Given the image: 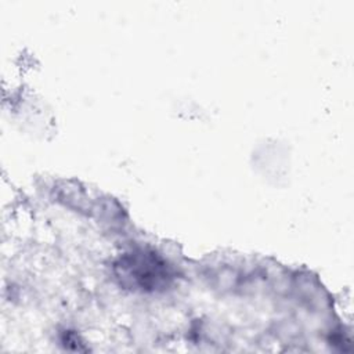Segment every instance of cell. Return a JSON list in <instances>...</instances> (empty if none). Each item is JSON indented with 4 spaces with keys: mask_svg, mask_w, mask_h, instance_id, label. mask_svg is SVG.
Masks as SVG:
<instances>
[{
    "mask_svg": "<svg viewBox=\"0 0 354 354\" xmlns=\"http://www.w3.org/2000/svg\"><path fill=\"white\" fill-rule=\"evenodd\" d=\"M122 267L141 288H153L167 277L163 264L151 256H134L129 264Z\"/></svg>",
    "mask_w": 354,
    "mask_h": 354,
    "instance_id": "6da1fadb",
    "label": "cell"
}]
</instances>
